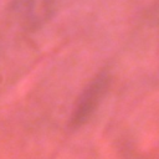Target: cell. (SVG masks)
<instances>
[{
	"label": "cell",
	"mask_w": 159,
	"mask_h": 159,
	"mask_svg": "<svg viewBox=\"0 0 159 159\" xmlns=\"http://www.w3.org/2000/svg\"><path fill=\"white\" fill-rule=\"evenodd\" d=\"M104 92V81L98 80L96 81L89 88L86 89V92L80 98L77 106L73 109V113L71 116L70 125L71 128H78L81 127L94 112L102 94Z\"/></svg>",
	"instance_id": "1"
}]
</instances>
